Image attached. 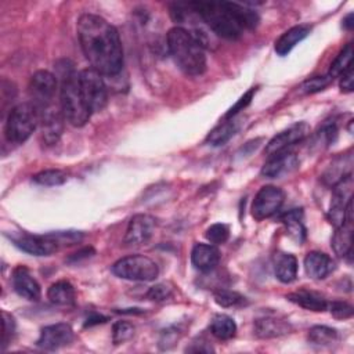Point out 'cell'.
Listing matches in <instances>:
<instances>
[{
  "label": "cell",
  "instance_id": "21",
  "mask_svg": "<svg viewBox=\"0 0 354 354\" xmlns=\"http://www.w3.org/2000/svg\"><path fill=\"white\" fill-rule=\"evenodd\" d=\"M290 324L277 317H263L254 321V335L260 339H272L289 333Z\"/></svg>",
  "mask_w": 354,
  "mask_h": 354
},
{
  "label": "cell",
  "instance_id": "12",
  "mask_svg": "<svg viewBox=\"0 0 354 354\" xmlns=\"http://www.w3.org/2000/svg\"><path fill=\"white\" fill-rule=\"evenodd\" d=\"M156 227V220L149 214H136L129 221L126 234H124V243L126 246H141L149 242L153 235Z\"/></svg>",
  "mask_w": 354,
  "mask_h": 354
},
{
  "label": "cell",
  "instance_id": "32",
  "mask_svg": "<svg viewBox=\"0 0 354 354\" xmlns=\"http://www.w3.org/2000/svg\"><path fill=\"white\" fill-rule=\"evenodd\" d=\"M351 59H353V43H347L340 53L337 54V57L333 59V62L330 64L329 72L328 75L333 79L340 76L350 65H351Z\"/></svg>",
  "mask_w": 354,
  "mask_h": 354
},
{
  "label": "cell",
  "instance_id": "16",
  "mask_svg": "<svg viewBox=\"0 0 354 354\" xmlns=\"http://www.w3.org/2000/svg\"><path fill=\"white\" fill-rule=\"evenodd\" d=\"M353 202L350 201L346 207V220L344 223L336 228L332 236V249L337 254V257L351 256L353 250Z\"/></svg>",
  "mask_w": 354,
  "mask_h": 354
},
{
  "label": "cell",
  "instance_id": "9",
  "mask_svg": "<svg viewBox=\"0 0 354 354\" xmlns=\"http://www.w3.org/2000/svg\"><path fill=\"white\" fill-rule=\"evenodd\" d=\"M285 194L275 185H264L256 194L252 203V216L256 220H264L274 216L283 205Z\"/></svg>",
  "mask_w": 354,
  "mask_h": 354
},
{
  "label": "cell",
  "instance_id": "36",
  "mask_svg": "<svg viewBox=\"0 0 354 354\" xmlns=\"http://www.w3.org/2000/svg\"><path fill=\"white\" fill-rule=\"evenodd\" d=\"M134 335V326L126 321H118L112 329V339L115 344H120L131 339Z\"/></svg>",
  "mask_w": 354,
  "mask_h": 354
},
{
  "label": "cell",
  "instance_id": "22",
  "mask_svg": "<svg viewBox=\"0 0 354 354\" xmlns=\"http://www.w3.org/2000/svg\"><path fill=\"white\" fill-rule=\"evenodd\" d=\"M310 30L311 28L308 25H296L283 32L275 41L277 54L281 57L289 54L296 44H299L303 39H306L310 35Z\"/></svg>",
  "mask_w": 354,
  "mask_h": 354
},
{
  "label": "cell",
  "instance_id": "5",
  "mask_svg": "<svg viewBox=\"0 0 354 354\" xmlns=\"http://www.w3.org/2000/svg\"><path fill=\"white\" fill-rule=\"evenodd\" d=\"M40 122L39 111L32 102H21L15 105L6 120V138L14 144L25 142Z\"/></svg>",
  "mask_w": 354,
  "mask_h": 354
},
{
  "label": "cell",
  "instance_id": "24",
  "mask_svg": "<svg viewBox=\"0 0 354 354\" xmlns=\"http://www.w3.org/2000/svg\"><path fill=\"white\" fill-rule=\"evenodd\" d=\"M286 299L296 306H300L310 311H325L328 308V301L317 292L300 289L286 295Z\"/></svg>",
  "mask_w": 354,
  "mask_h": 354
},
{
  "label": "cell",
  "instance_id": "35",
  "mask_svg": "<svg viewBox=\"0 0 354 354\" xmlns=\"http://www.w3.org/2000/svg\"><path fill=\"white\" fill-rule=\"evenodd\" d=\"M205 236L206 239L213 243V245H220V243H224L228 236H230V228L228 225L223 224V223H216V224H212L206 232H205Z\"/></svg>",
  "mask_w": 354,
  "mask_h": 354
},
{
  "label": "cell",
  "instance_id": "40",
  "mask_svg": "<svg viewBox=\"0 0 354 354\" xmlns=\"http://www.w3.org/2000/svg\"><path fill=\"white\" fill-rule=\"evenodd\" d=\"M1 317H3V333H1V343L3 347H6L8 344V342L11 340L14 330H15V322L14 318L7 314L6 311H1Z\"/></svg>",
  "mask_w": 354,
  "mask_h": 354
},
{
  "label": "cell",
  "instance_id": "33",
  "mask_svg": "<svg viewBox=\"0 0 354 354\" xmlns=\"http://www.w3.org/2000/svg\"><path fill=\"white\" fill-rule=\"evenodd\" d=\"M333 79L326 75V76H314V77H310L307 80H304L300 86H299V90L303 93V94H314V93H318V91H322L324 88H326L330 82Z\"/></svg>",
  "mask_w": 354,
  "mask_h": 354
},
{
  "label": "cell",
  "instance_id": "42",
  "mask_svg": "<svg viewBox=\"0 0 354 354\" xmlns=\"http://www.w3.org/2000/svg\"><path fill=\"white\" fill-rule=\"evenodd\" d=\"M340 90L343 93H351L354 90V71L353 66L350 65L342 75H340Z\"/></svg>",
  "mask_w": 354,
  "mask_h": 354
},
{
  "label": "cell",
  "instance_id": "11",
  "mask_svg": "<svg viewBox=\"0 0 354 354\" xmlns=\"http://www.w3.org/2000/svg\"><path fill=\"white\" fill-rule=\"evenodd\" d=\"M308 133H310V127L307 123H304V122L296 123V124L288 127L286 130L278 133L277 136H274L266 145L264 153L267 156H272L279 152H285L292 145L304 140L308 136Z\"/></svg>",
  "mask_w": 354,
  "mask_h": 354
},
{
  "label": "cell",
  "instance_id": "20",
  "mask_svg": "<svg viewBox=\"0 0 354 354\" xmlns=\"http://www.w3.org/2000/svg\"><path fill=\"white\" fill-rule=\"evenodd\" d=\"M304 270L313 279H324L335 270V261L324 252H310L304 257Z\"/></svg>",
  "mask_w": 354,
  "mask_h": 354
},
{
  "label": "cell",
  "instance_id": "27",
  "mask_svg": "<svg viewBox=\"0 0 354 354\" xmlns=\"http://www.w3.org/2000/svg\"><path fill=\"white\" fill-rule=\"evenodd\" d=\"M238 127H239V126H238V122H236L234 118H231V119H228V120L220 123L217 127H214V129L209 133L206 141H207L210 145H213V147L224 145V144L238 131Z\"/></svg>",
  "mask_w": 354,
  "mask_h": 354
},
{
  "label": "cell",
  "instance_id": "1",
  "mask_svg": "<svg viewBox=\"0 0 354 354\" xmlns=\"http://www.w3.org/2000/svg\"><path fill=\"white\" fill-rule=\"evenodd\" d=\"M82 51L91 68L105 76H115L123 68V48L118 29L105 18L83 14L76 24Z\"/></svg>",
  "mask_w": 354,
  "mask_h": 354
},
{
  "label": "cell",
  "instance_id": "8",
  "mask_svg": "<svg viewBox=\"0 0 354 354\" xmlns=\"http://www.w3.org/2000/svg\"><path fill=\"white\" fill-rule=\"evenodd\" d=\"M58 90V80L57 76L48 71L40 69L35 72L29 80L28 91L30 101L36 109L40 112L51 105Z\"/></svg>",
  "mask_w": 354,
  "mask_h": 354
},
{
  "label": "cell",
  "instance_id": "19",
  "mask_svg": "<svg viewBox=\"0 0 354 354\" xmlns=\"http://www.w3.org/2000/svg\"><path fill=\"white\" fill-rule=\"evenodd\" d=\"M192 266L202 271H212L220 261V252L213 243H196L191 252Z\"/></svg>",
  "mask_w": 354,
  "mask_h": 354
},
{
  "label": "cell",
  "instance_id": "6",
  "mask_svg": "<svg viewBox=\"0 0 354 354\" xmlns=\"http://www.w3.org/2000/svg\"><path fill=\"white\" fill-rule=\"evenodd\" d=\"M112 272L127 281L149 282L159 275L158 264L144 254H131L119 259L112 266Z\"/></svg>",
  "mask_w": 354,
  "mask_h": 354
},
{
  "label": "cell",
  "instance_id": "25",
  "mask_svg": "<svg viewBox=\"0 0 354 354\" xmlns=\"http://www.w3.org/2000/svg\"><path fill=\"white\" fill-rule=\"evenodd\" d=\"M47 297L51 303L58 306H72L76 299L75 288L68 281H58L47 290Z\"/></svg>",
  "mask_w": 354,
  "mask_h": 354
},
{
  "label": "cell",
  "instance_id": "43",
  "mask_svg": "<svg viewBox=\"0 0 354 354\" xmlns=\"http://www.w3.org/2000/svg\"><path fill=\"white\" fill-rule=\"evenodd\" d=\"M106 321V317H102V315H95L93 318H88L87 322H86V326H91L93 324H101V322H105Z\"/></svg>",
  "mask_w": 354,
  "mask_h": 354
},
{
  "label": "cell",
  "instance_id": "41",
  "mask_svg": "<svg viewBox=\"0 0 354 354\" xmlns=\"http://www.w3.org/2000/svg\"><path fill=\"white\" fill-rule=\"evenodd\" d=\"M336 126L335 123H326L317 134V144H324V145H329L330 142H333L335 137H336Z\"/></svg>",
  "mask_w": 354,
  "mask_h": 354
},
{
  "label": "cell",
  "instance_id": "28",
  "mask_svg": "<svg viewBox=\"0 0 354 354\" xmlns=\"http://www.w3.org/2000/svg\"><path fill=\"white\" fill-rule=\"evenodd\" d=\"M212 335L220 340H228L235 336L236 333V324L235 321L225 314H218L212 319L210 324Z\"/></svg>",
  "mask_w": 354,
  "mask_h": 354
},
{
  "label": "cell",
  "instance_id": "37",
  "mask_svg": "<svg viewBox=\"0 0 354 354\" xmlns=\"http://www.w3.org/2000/svg\"><path fill=\"white\" fill-rule=\"evenodd\" d=\"M329 311L330 314L337 318V319H347L353 317L354 308L351 304L346 303V301H332L329 306Z\"/></svg>",
  "mask_w": 354,
  "mask_h": 354
},
{
  "label": "cell",
  "instance_id": "44",
  "mask_svg": "<svg viewBox=\"0 0 354 354\" xmlns=\"http://www.w3.org/2000/svg\"><path fill=\"white\" fill-rule=\"evenodd\" d=\"M343 26L346 28V29H353V14H348L344 19H343Z\"/></svg>",
  "mask_w": 354,
  "mask_h": 354
},
{
  "label": "cell",
  "instance_id": "30",
  "mask_svg": "<svg viewBox=\"0 0 354 354\" xmlns=\"http://www.w3.org/2000/svg\"><path fill=\"white\" fill-rule=\"evenodd\" d=\"M339 335L336 329L325 326V325H315L308 330V342L315 346H330L336 343Z\"/></svg>",
  "mask_w": 354,
  "mask_h": 354
},
{
  "label": "cell",
  "instance_id": "26",
  "mask_svg": "<svg viewBox=\"0 0 354 354\" xmlns=\"http://www.w3.org/2000/svg\"><path fill=\"white\" fill-rule=\"evenodd\" d=\"M275 275L283 283H290L297 277V260L290 253H281L275 261Z\"/></svg>",
  "mask_w": 354,
  "mask_h": 354
},
{
  "label": "cell",
  "instance_id": "10",
  "mask_svg": "<svg viewBox=\"0 0 354 354\" xmlns=\"http://www.w3.org/2000/svg\"><path fill=\"white\" fill-rule=\"evenodd\" d=\"M332 188H333V192H332L330 206L328 210V218H329V223L335 228H337L344 223L346 207H347V203L351 201V191H353L351 176L340 180Z\"/></svg>",
  "mask_w": 354,
  "mask_h": 354
},
{
  "label": "cell",
  "instance_id": "4",
  "mask_svg": "<svg viewBox=\"0 0 354 354\" xmlns=\"http://www.w3.org/2000/svg\"><path fill=\"white\" fill-rule=\"evenodd\" d=\"M61 86H59V108L65 120L75 126H84L91 112L88 111L79 83V73H76L71 66L61 73Z\"/></svg>",
  "mask_w": 354,
  "mask_h": 354
},
{
  "label": "cell",
  "instance_id": "31",
  "mask_svg": "<svg viewBox=\"0 0 354 354\" xmlns=\"http://www.w3.org/2000/svg\"><path fill=\"white\" fill-rule=\"evenodd\" d=\"M36 184L44 185V187H55L62 185L68 180V173L61 169H47L43 171H39L32 178Z\"/></svg>",
  "mask_w": 354,
  "mask_h": 354
},
{
  "label": "cell",
  "instance_id": "17",
  "mask_svg": "<svg viewBox=\"0 0 354 354\" xmlns=\"http://www.w3.org/2000/svg\"><path fill=\"white\" fill-rule=\"evenodd\" d=\"M297 166L299 160L293 152H279L277 155L268 156V160L261 169V176H264L266 178H279L285 174L292 173Z\"/></svg>",
  "mask_w": 354,
  "mask_h": 354
},
{
  "label": "cell",
  "instance_id": "38",
  "mask_svg": "<svg viewBox=\"0 0 354 354\" xmlns=\"http://www.w3.org/2000/svg\"><path fill=\"white\" fill-rule=\"evenodd\" d=\"M173 295V288L169 286L167 283H158L152 288H149L147 296L153 300V301H163L167 300L169 297H171Z\"/></svg>",
  "mask_w": 354,
  "mask_h": 354
},
{
  "label": "cell",
  "instance_id": "7",
  "mask_svg": "<svg viewBox=\"0 0 354 354\" xmlns=\"http://www.w3.org/2000/svg\"><path fill=\"white\" fill-rule=\"evenodd\" d=\"M79 83L88 111L91 113L102 111L108 102V91L102 75L91 66L86 68L79 72Z\"/></svg>",
  "mask_w": 354,
  "mask_h": 354
},
{
  "label": "cell",
  "instance_id": "39",
  "mask_svg": "<svg viewBox=\"0 0 354 354\" xmlns=\"http://www.w3.org/2000/svg\"><path fill=\"white\" fill-rule=\"evenodd\" d=\"M254 93H256V88H250L249 91H246V93L228 109V112L225 113V118H227V119H231V118H234L238 112L243 111V108H246V106L250 104V101H252Z\"/></svg>",
  "mask_w": 354,
  "mask_h": 354
},
{
  "label": "cell",
  "instance_id": "14",
  "mask_svg": "<svg viewBox=\"0 0 354 354\" xmlns=\"http://www.w3.org/2000/svg\"><path fill=\"white\" fill-rule=\"evenodd\" d=\"M40 127H41V138L46 145H54L58 142L62 130H64V115L61 108L54 105L39 112Z\"/></svg>",
  "mask_w": 354,
  "mask_h": 354
},
{
  "label": "cell",
  "instance_id": "2",
  "mask_svg": "<svg viewBox=\"0 0 354 354\" xmlns=\"http://www.w3.org/2000/svg\"><path fill=\"white\" fill-rule=\"evenodd\" d=\"M189 8L209 29L224 39L235 40L245 29L257 26L259 14L238 3L231 1H191Z\"/></svg>",
  "mask_w": 354,
  "mask_h": 354
},
{
  "label": "cell",
  "instance_id": "13",
  "mask_svg": "<svg viewBox=\"0 0 354 354\" xmlns=\"http://www.w3.org/2000/svg\"><path fill=\"white\" fill-rule=\"evenodd\" d=\"M73 329L65 322L47 325L41 329L37 346L43 350H58L73 342Z\"/></svg>",
  "mask_w": 354,
  "mask_h": 354
},
{
  "label": "cell",
  "instance_id": "23",
  "mask_svg": "<svg viewBox=\"0 0 354 354\" xmlns=\"http://www.w3.org/2000/svg\"><path fill=\"white\" fill-rule=\"evenodd\" d=\"M351 166H353V158L350 152L336 158L322 174L324 183L333 187L340 180L351 176Z\"/></svg>",
  "mask_w": 354,
  "mask_h": 354
},
{
  "label": "cell",
  "instance_id": "15",
  "mask_svg": "<svg viewBox=\"0 0 354 354\" xmlns=\"http://www.w3.org/2000/svg\"><path fill=\"white\" fill-rule=\"evenodd\" d=\"M14 245L33 256H50L58 250V243L47 234V235H29L21 234L11 238Z\"/></svg>",
  "mask_w": 354,
  "mask_h": 354
},
{
  "label": "cell",
  "instance_id": "29",
  "mask_svg": "<svg viewBox=\"0 0 354 354\" xmlns=\"http://www.w3.org/2000/svg\"><path fill=\"white\" fill-rule=\"evenodd\" d=\"M301 220H303L301 209H293L281 217V221L285 224L289 235L297 242H301L306 236V228Z\"/></svg>",
  "mask_w": 354,
  "mask_h": 354
},
{
  "label": "cell",
  "instance_id": "18",
  "mask_svg": "<svg viewBox=\"0 0 354 354\" xmlns=\"http://www.w3.org/2000/svg\"><path fill=\"white\" fill-rule=\"evenodd\" d=\"M12 286L14 290L24 299L36 301L40 299L41 289L37 281L30 275L29 270L24 266H19L12 272Z\"/></svg>",
  "mask_w": 354,
  "mask_h": 354
},
{
  "label": "cell",
  "instance_id": "34",
  "mask_svg": "<svg viewBox=\"0 0 354 354\" xmlns=\"http://www.w3.org/2000/svg\"><path fill=\"white\" fill-rule=\"evenodd\" d=\"M214 301L221 307H235L243 304L246 300L242 295L228 289H220L214 293Z\"/></svg>",
  "mask_w": 354,
  "mask_h": 354
},
{
  "label": "cell",
  "instance_id": "3",
  "mask_svg": "<svg viewBox=\"0 0 354 354\" xmlns=\"http://www.w3.org/2000/svg\"><path fill=\"white\" fill-rule=\"evenodd\" d=\"M167 48L176 65L188 76L206 71V55L199 40L185 28L174 26L167 32Z\"/></svg>",
  "mask_w": 354,
  "mask_h": 354
}]
</instances>
